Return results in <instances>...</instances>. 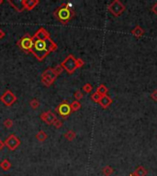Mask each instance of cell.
Wrapping results in <instances>:
<instances>
[{
	"label": "cell",
	"instance_id": "d4e9b609",
	"mask_svg": "<svg viewBox=\"0 0 157 176\" xmlns=\"http://www.w3.org/2000/svg\"><path fill=\"white\" fill-rule=\"evenodd\" d=\"M52 69H54V74H55L57 76H59V75L63 73V71H64V68L62 67V65H61V64L56 65L54 68H52Z\"/></svg>",
	"mask_w": 157,
	"mask_h": 176
},
{
	"label": "cell",
	"instance_id": "ffe728a7",
	"mask_svg": "<svg viewBox=\"0 0 157 176\" xmlns=\"http://www.w3.org/2000/svg\"><path fill=\"white\" fill-rule=\"evenodd\" d=\"M113 172H114V169H113L111 166H109V165L105 166V167L102 169V173H103L105 176H110V175H111Z\"/></svg>",
	"mask_w": 157,
	"mask_h": 176
},
{
	"label": "cell",
	"instance_id": "484cf974",
	"mask_svg": "<svg viewBox=\"0 0 157 176\" xmlns=\"http://www.w3.org/2000/svg\"><path fill=\"white\" fill-rule=\"evenodd\" d=\"M83 90H84V92H85V93L89 94V93H91V92H92V90H93V86H92L89 83H87V84H85V85L83 86Z\"/></svg>",
	"mask_w": 157,
	"mask_h": 176
},
{
	"label": "cell",
	"instance_id": "d590c367",
	"mask_svg": "<svg viewBox=\"0 0 157 176\" xmlns=\"http://www.w3.org/2000/svg\"><path fill=\"white\" fill-rule=\"evenodd\" d=\"M129 176H136V175H135V174H134V173L132 172V173H131V174H130Z\"/></svg>",
	"mask_w": 157,
	"mask_h": 176
},
{
	"label": "cell",
	"instance_id": "ba28073f",
	"mask_svg": "<svg viewBox=\"0 0 157 176\" xmlns=\"http://www.w3.org/2000/svg\"><path fill=\"white\" fill-rule=\"evenodd\" d=\"M55 111L63 116L64 119H66L72 113V109L70 106V104H68L67 101H63L60 105H58L55 108Z\"/></svg>",
	"mask_w": 157,
	"mask_h": 176
},
{
	"label": "cell",
	"instance_id": "4fadbf2b",
	"mask_svg": "<svg viewBox=\"0 0 157 176\" xmlns=\"http://www.w3.org/2000/svg\"><path fill=\"white\" fill-rule=\"evenodd\" d=\"M98 104L101 105L102 108H108V107L112 104V99H111L109 95H103V96H101Z\"/></svg>",
	"mask_w": 157,
	"mask_h": 176
},
{
	"label": "cell",
	"instance_id": "cb8c5ba5",
	"mask_svg": "<svg viewBox=\"0 0 157 176\" xmlns=\"http://www.w3.org/2000/svg\"><path fill=\"white\" fill-rule=\"evenodd\" d=\"M3 125H4V126H5V128H7V129H11V128L13 127V125H14V122H13V120H12V119H5V120H4Z\"/></svg>",
	"mask_w": 157,
	"mask_h": 176
},
{
	"label": "cell",
	"instance_id": "7c38bea8",
	"mask_svg": "<svg viewBox=\"0 0 157 176\" xmlns=\"http://www.w3.org/2000/svg\"><path fill=\"white\" fill-rule=\"evenodd\" d=\"M47 38H50V34L44 28L39 29L38 31L32 36L33 40H42V39H47Z\"/></svg>",
	"mask_w": 157,
	"mask_h": 176
},
{
	"label": "cell",
	"instance_id": "f546056e",
	"mask_svg": "<svg viewBox=\"0 0 157 176\" xmlns=\"http://www.w3.org/2000/svg\"><path fill=\"white\" fill-rule=\"evenodd\" d=\"M85 65V62L82 60L81 58H78V59H76V66H77V69L78 68H81V67H83Z\"/></svg>",
	"mask_w": 157,
	"mask_h": 176
},
{
	"label": "cell",
	"instance_id": "44dd1931",
	"mask_svg": "<svg viewBox=\"0 0 157 176\" xmlns=\"http://www.w3.org/2000/svg\"><path fill=\"white\" fill-rule=\"evenodd\" d=\"M76 134L74 130H68L65 134V138L68 140V141H72L75 139Z\"/></svg>",
	"mask_w": 157,
	"mask_h": 176
},
{
	"label": "cell",
	"instance_id": "9a60e30c",
	"mask_svg": "<svg viewBox=\"0 0 157 176\" xmlns=\"http://www.w3.org/2000/svg\"><path fill=\"white\" fill-rule=\"evenodd\" d=\"M131 34L136 37V38H141L143 34H144V29L141 27V26H136L132 30H131Z\"/></svg>",
	"mask_w": 157,
	"mask_h": 176
},
{
	"label": "cell",
	"instance_id": "52a82bcc",
	"mask_svg": "<svg viewBox=\"0 0 157 176\" xmlns=\"http://www.w3.org/2000/svg\"><path fill=\"white\" fill-rule=\"evenodd\" d=\"M0 100H1V102H2L5 105H7V106H11V105H13L17 102L18 98H17V96L15 95V94H14L11 90L8 89V90H6V91L4 92V94L1 95V97H0Z\"/></svg>",
	"mask_w": 157,
	"mask_h": 176
},
{
	"label": "cell",
	"instance_id": "30bf717a",
	"mask_svg": "<svg viewBox=\"0 0 157 176\" xmlns=\"http://www.w3.org/2000/svg\"><path fill=\"white\" fill-rule=\"evenodd\" d=\"M56 119H57V117H56V116L54 115V113L51 112V110H48V111L43 112V113L40 114V119H41L44 123H46L47 125H49V126H51L52 124H54V120H55Z\"/></svg>",
	"mask_w": 157,
	"mask_h": 176
},
{
	"label": "cell",
	"instance_id": "8992f818",
	"mask_svg": "<svg viewBox=\"0 0 157 176\" xmlns=\"http://www.w3.org/2000/svg\"><path fill=\"white\" fill-rule=\"evenodd\" d=\"M109 11L114 16V17H120L126 9L125 6L120 1V0H114L109 6H108Z\"/></svg>",
	"mask_w": 157,
	"mask_h": 176
},
{
	"label": "cell",
	"instance_id": "1f68e13d",
	"mask_svg": "<svg viewBox=\"0 0 157 176\" xmlns=\"http://www.w3.org/2000/svg\"><path fill=\"white\" fill-rule=\"evenodd\" d=\"M152 12H153V13L157 16V2H156V3H155V4L152 7Z\"/></svg>",
	"mask_w": 157,
	"mask_h": 176
},
{
	"label": "cell",
	"instance_id": "d6a6232c",
	"mask_svg": "<svg viewBox=\"0 0 157 176\" xmlns=\"http://www.w3.org/2000/svg\"><path fill=\"white\" fill-rule=\"evenodd\" d=\"M5 147H6V146H5V142H4V141H2L1 140H0V151L3 150Z\"/></svg>",
	"mask_w": 157,
	"mask_h": 176
},
{
	"label": "cell",
	"instance_id": "277c9868",
	"mask_svg": "<svg viewBox=\"0 0 157 176\" xmlns=\"http://www.w3.org/2000/svg\"><path fill=\"white\" fill-rule=\"evenodd\" d=\"M57 77H58V76L54 74V69L51 68V67L47 68V69L41 74V76H40V78H41V83H42L45 86H47V87H50L52 84H54Z\"/></svg>",
	"mask_w": 157,
	"mask_h": 176
},
{
	"label": "cell",
	"instance_id": "9c48e42d",
	"mask_svg": "<svg viewBox=\"0 0 157 176\" xmlns=\"http://www.w3.org/2000/svg\"><path fill=\"white\" fill-rule=\"evenodd\" d=\"M19 145H20V140L14 134L9 135L5 140V146L8 147V149L11 151H14L15 150H17Z\"/></svg>",
	"mask_w": 157,
	"mask_h": 176
},
{
	"label": "cell",
	"instance_id": "2e32d148",
	"mask_svg": "<svg viewBox=\"0 0 157 176\" xmlns=\"http://www.w3.org/2000/svg\"><path fill=\"white\" fill-rule=\"evenodd\" d=\"M35 138H36V140H37L38 141H40V142H43V141H45V140L48 139V135L46 134V132H45V131H43V130H40V131L36 134Z\"/></svg>",
	"mask_w": 157,
	"mask_h": 176
},
{
	"label": "cell",
	"instance_id": "d6986e66",
	"mask_svg": "<svg viewBox=\"0 0 157 176\" xmlns=\"http://www.w3.org/2000/svg\"><path fill=\"white\" fill-rule=\"evenodd\" d=\"M109 89L107 88L106 85H100L97 88H96V93H98L101 96L103 95H106L107 93H108Z\"/></svg>",
	"mask_w": 157,
	"mask_h": 176
},
{
	"label": "cell",
	"instance_id": "4dcf8cb0",
	"mask_svg": "<svg viewBox=\"0 0 157 176\" xmlns=\"http://www.w3.org/2000/svg\"><path fill=\"white\" fill-rule=\"evenodd\" d=\"M151 98L152 99V100H154V101H157V89L156 90H154L152 94H151Z\"/></svg>",
	"mask_w": 157,
	"mask_h": 176
},
{
	"label": "cell",
	"instance_id": "5bb4252c",
	"mask_svg": "<svg viewBox=\"0 0 157 176\" xmlns=\"http://www.w3.org/2000/svg\"><path fill=\"white\" fill-rule=\"evenodd\" d=\"M8 3L14 9H16L18 12H22L24 10V7L22 5V1H11V0H8Z\"/></svg>",
	"mask_w": 157,
	"mask_h": 176
},
{
	"label": "cell",
	"instance_id": "603a6c76",
	"mask_svg": "<svg viewBox=\"0 0 157 176\" xmlns=\"http://www.w3.org/2000/svg\"><path fill=\"white\" fill-rule=\"evenodd\" d=\"M30 105L32 109H37L40 106V102L37 99H31L30 101Z\"/></svg>",
	"mask_w": 157,
	"mask_h": 176
},
{
	"label": "cell",
	"instance_id": "5b68a950",
	"mask_svg": "<svg viewBox=\"0 0 157 176\" xmlns=\"http://www.w3.org/2000/svg\"><path fill=\"white\" fill-rule=\"evenodd\" d=\"M18 46L26 53H30L31 51V49L33 47V40L32 36H30L29 33H26L19 41H18Z\"/></svg>",
	"mask_w": 157,
	"mask_h": 176
},
{
	"label": "cell",
	"instance_id": "4316f807",
	"mask_svg": "<svg viewBox=\"0 0 157 176\" xmlns=\"http://www.w3.org/2000/svg\"><path fill=\"white\" fill-rule=\"evenodd\" d=\"M100 98H101V95H100L98 93H96V92H95V93H93V94L91 95V99H92L94 102H96V103H98L99 100H100Z\"/></svg>",
	"mask_w": 157,
	"mask_h": 176
},
{
	"label": "cell",
	"instance_id": "e0dca14e",
	"mask_svg": "<svg viewBox=\"0 0 157 176\" xmlns=\"http://www.w3.org/2000/svg\"><path fill=\"white\" fill-rule=\"evenodd\" d=\"M133 173L136 176H146L148 173V171L143 166H139V167H137V169L135 170V171Z\"/></svg>",
	"mask_w": 157,
	"mask_h": 176
},
{
	"label": "cell",
	"instance_id": "f1b7e54d",
	"mask_svg": "<svg viewBox=\"0 0 157 176\" xmlns=\"http://www.w3.org/2000/svg\"><path fill=\"white\" fill-rule=\"evenodd\" d=\"M74 95H75V98L76 99V101H79V100H81V99L84 97V95H83V93H82L80 90L76 91Z\"/></svg>",
	"mask_w": 157,
	"mask_h": 176
},
{
	"label": "cell",
	"instance_id": "3957f363",
	"mask_svg": "<svg viewBox=\"0 0 157 176\" xmlns=\"http://www.w3.org/2000/svg\"><path fill=\"white\" fill-rule=\"evenodd\" d=\"M64 70H65L69 74H74V72L77 69L76 66V58L73 54H69L61 64Z\"/></svg>",
	"mask_w": 157,
	"mask_h": 176
},
{
	"label": "cell",
	"instance_id": "6da1fadb",
	"mask_svg": "<svg viewBox=\"0 0 157 176\" xmlns=\"http://www.w3.org/2000/svg\"><path fill=\"white\" fill-rule=\"evenodd\" d=\"M57 48L58 45L51 39V37L42 40H33V47L30 52L39 62H42L51 52L56 50Z\"/></svg>",
	"mask_w": 157,
	"mask_h": 176
},
{
	"label": "cell",
	"instance_id": "7402d4cb",
	"mask_svg": "<svg viewBox=\"0 0 157 176\" xmlns=\"http://www.w3.org/2000/svg\"><path fill=\"white\" fill-rule=\"evenodd\" d=\"M70 106H71V109H72V112H75V111H78L80 108H81V103L79 101H73L71 104H70Z\"/></svg>",
	"mask_w": 157,
	"mask_h": 176
},
{
	"label": "cell",
	"instance_id": "7a4b0ae2",
	"mask_svg": "<svg viewBox=\"0 0 157 176\" xmlns=\"http://www.w3.org/2000/svg\"><path fill=\"white\" fill-rule=\"evenodd\" d=\"M75 12L71 3L61 4V6L58 7L54 12V18L63 25H66L75 17Z\"/></svg>",
	"mask_w": 157,
	"mask_h": 176
},
{
	"label": "cell",
	"instance_id": "836d02e7",
	"mask_svg": "<svg viewBox=\"0 0 157 176\" xmlns=\"http://www.w3.org/2000/svg\"><path fill=\"white\" fill-rule=\"evenodd\" d=\"M6 36V33H5V31L3 30V29H0V40H2L4 37Z\"/></svg>",
	"mask_w": 157,
	"mask_h": 176
},
{
	"label": "cell",
	"instance_id": "e575fe53",
	"mask_svg": "<svg viewBox=\"0 0 157 176\" xmlns=\"http://www.w3.org/2000/svg\"><path fill=\"white\" fill-rule=\"evenodd\" d=\"M3 3H4V0H0V6H1Z\"/></svg>",
	"mask_w": 157,
	"mask_h": 176
},
{
	"label": "cell",
	"instance_id": "83f0119b",
	"mask_svg": "<svg viewBox=\"0 0 157 176\" xmlns=\"http://www.w3.org/2000/svg\"><path fill=\"white\" fill-rule=\"evenodd\" d=\"M54 126V128L55 129H61L62 127H63V122L61 121V120H59L58 119H56L55 120H54V124H52Z\"/></svg>",
	"mask_w": 157,
	"mask_h": 176
},
{
	"label": "cell",
	"instance_id": "ac0fdd59",
	"mask_svg": "<svg viewBox=\"0 0 157 176\" xmlns=\"http://www.w3.org/2000/svg\"><path fill=\"white\" fill-rule=\"evenodd\" d=\"M11 166H12V164H11V162H10L8 159H4V160L1 161V163H0V167L2 168L3 171H9V170H10Z\"/></svg>",
	"mask_w": 157,
	"mask_h": 176
},
{
	"label": "cell",
	"instance_id": "8fae6325",
	"mask_svg": "<svg viewBox=\"0 0 157 176\" xmlns=\"http://www.w3.org/2000/svg\"><path fill=\"white\" fill-rule=\"evenodd\" d=\"M21 1H22L24 9H27L29 11L33 10L40 3L39 0H21Z\"/></svg>",
	"mask_w": 157,
	"mask_h": 176
}]
</instances>
